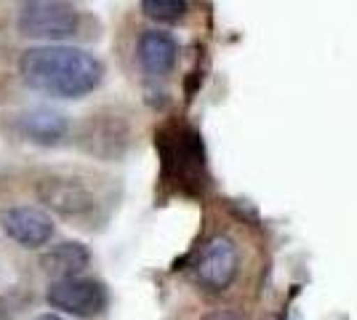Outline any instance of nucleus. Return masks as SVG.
Returning <instances> with one entry per match:
<instances>
[{
  "mask_svg": "<svg viewBox=\"0 0 357 320\" xmlns=\"http://www.w3.org/2000/svg\"><path fill=\"white\" fill-rule=\"evenodd\" d=\"M200 320H248V318L243 312H238V310H211Z\"/></svg>",
  "mask_w": 357,
  "mask_h": 320,
  "instance_id": "nucleus-13",
  "label": "nucleus"
},
{
  "mask_svg": "<svg viewBox=\"0 0 357 320\" xmlns=\"http://www.w3.org/2000/svg\"><path fill=\"white\" fill-rule=\"evenodd\" d=\"M240 270V251L232 238L216 235L200 248L195 261V277L203 289L208 291H227Z\"/></svg>",
  "mask_w": 357,
  "mask_h": 320,
  "instance_id": "nucleus-4",
  "label": "nucleus"
},
{
  "mask_svg": "<svg viewBox=\"0 0 357 320\" xmlns=\"http://www.w3.org/2000/svg\"><path fill=\"white\" fill-rule=\"evenodd\" d=\"M38 200L61 216H86L96 208V195L86 179L73 174H51L38 182Z\"/></svg>",
  "mask_w": 357,
  "mask_h": 320,
  "instance_id": "nucleus-6",
  "label": "nucleus"
},
{
  "mask_svg": "<svg viewBox=\"0 0 357 320\" xmlns=\"http://www.w3.org/2000/svg\"><path fill=\"white\" fill-rule=\"evenodd\" d=\"M83 147L91 155H102V158H118L128 142V131L126 123L118 115H91L83 131Z\"/></svg>",
  "mask_w": 357,
  "mask_h": 320,
  "instance_id": "nucleus-8",
  "label": "nucleus"
},
{
  "mask_svg": "<svg viewBox=\"0 0 357 320\" xmlns=\"http://www.w3.org/2000/svg\"><path fill=\"white\" fill-rule=\"evenodd\" d=\"M187 8L190 6L184 0H142V11L158 22H178Z\"/></svg>",
  "mask_w": 357,
  "mask_h": 320,
  "instance_id": "nucleus-12",
  "label": "nucleus"
},
{
  "mask_svg": "<svg viewBox=\"0 0 357 320\" xmlns=\"http://www.w3.org/2000/svg\"><path fill=\"white\" fill-rule=\"evenodd\" d=\"M16 27L27 38H43V40H61L70 38L80 27V11L70 3L59 0H32L24 3Z\"/></svg>",
  "mask_w": 357,
  "mask_h": 320,
  "instance_id": "nucleus-3",
  "label": "nucleus"
},
{
  "mask_svg": "<svg viewBox=\"0 0 357 320\" xmlns=\"http://www.w3.org/2000/svg\"><path fill=\"white\" fill-rule=\"evenodd\" d=\"M19 131H22V137H27L35 144L51 147L67 137L70 121L64 112L54 109V107H32L19 115Z\"/></svg>",
  "mask_w": 357,
  "mask_h": 320,
  "instance_id": "nucleus-9",
  "label": "nucleus"
},
{
  "mask_svg": "<svg viewBox=\"0 0 357 320\" xmlns=\"http://www.w3.org/2000/svg\"><path fill=\"white\" fill-rule=\"evenodd\" d=\"M19 75L32 91L56 99H80L105 80V64L75 46H35L19 59Z\"/></svg>",
  "mask_w": 357,
  "mask_h": 320,
  "instance_id": "nucleus-1",
  "label": "nucleus"
},
{
  "mask_svg": "<svg viewBox=\"0 0 357 320\" xmlns=\"http://www.w3.org/2000/svg\"><path fill=\"white\" fill-rule=\"evenodd\" d=\"M91 264V251L80 241H61L40 257V270L56 280L77 277Z\"/></svg>",
  "mask_w": 357,
  "mask_h": 320,
  "instance_id": "nucleus-11",
  "label": "nucleus"
},
{
  "mask_svg": "<svg viewBox=\"0 0 357 320\" xmlns=\"http://www.w3.org/2000/svg\"><path fill=\"white\" fill-rule=\"evenodd\" d=\"M45 302L75 318H93L105 312L107 289L105 283L91 277H70V280H54L45 291Z\"/></svg>",
  "mask_w": 357,
  "mask_h": 320,
  "instance_id": "nucleus-5",
  "label": "nucleus"
},
{
  "mask_svg": "<svg viewBox=\"0 0 357 320\" xmlns=\"http://www.w3.org/2000/svg\"><path fill=\"white\" fill-rule=\"evenodd\" d=\"M38 320H61L59 315H54V312H45V315H40Z\"/></svg>",
  "mask_w": 357,
  "mask_h": 320,
  "instance_id": "nucleus-14",
  "label": "nucleus"
},
{
  "mask_svg": "<svg viewBox=\"0 0 357 320\" xmlns=\"http://www.w3.org/2000/svg\"><path fill=\"white\" fill-rule=\"evenodd\" d=\"M139 64L152 77H163L174 70L178 59L176 40L163 30H147L139 38Z\"/></svg>",
  "mask_w": 357,
  "mask_h": 320,
  "instance_id": "nucleus-10",
  "label": "nucleus"
},
{
  "mask_svg": "<svg viewBox=\"0 0 357 320\" xmlns=\"http://www.w3.org/2000/svg\"><path fill=\"white\" fill-rule=\"evenodd\" d=\"M163 155V174L184 190H200L206 184V150L203 142L187 125H165L158 134Z\"/></svg>",
  "mask_w": 357,
  "mask_h": 320,
  "instance_id": "nucleus-2",
  "label": "nucleus"
},
{
  "mask_svg": "<svg viewBox=\"0 0 357 320\" xmlns=\"http://www.w3.org/2000/svg\"><path fill=\"white\" fill-rule=\"evenodd\" d=\"M3 232L22 248H40L54 238V222L43 208L35 206H14L0 213Z\"/></svg>",
  "mask_w": 357,
  "mask_h": 320,
  "instance_id": "nucleus-7",
  "label": "nucleus"
}]
</instances>
